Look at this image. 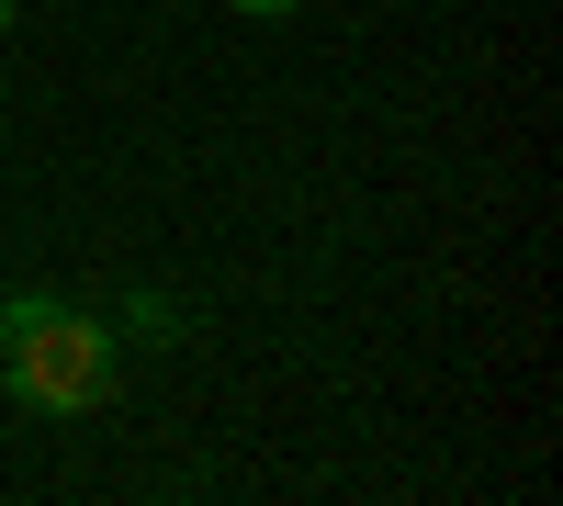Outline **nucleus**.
I'll return each mask as SVG.
<instances>
[{
    "label": "nucleus",
    "mask_w": 563,
    "mask_h": 506,
    "mask_svg": "<svg viewBox=\"0 0 563 506\" xmlns=\"http://www.w3.org/2000/svg\"><path fill=\"white\" fill-rule=\"evenodd\" d=\"M0 372H12V394L34 417H90L113 394V327L57 293H12L0 304Z\"/></svg>",
    "instance_id": "nucleus-1"
},
{
    "label": "nucleus",
    "mask_w": 563,
    "mask_h": 506,
    "mask_svg": "<svg viewBox=\"0 0 563 506\" xmlns=\"http://www.w3.org/2000/svg\"><path fill=\"white\" fill-rule=\"evenodd\" d=\"M225 12H260V23H271V12H305V0H225Z\"/></svg>",
    "instance_id": "nucleus-2"
},
{
    "label": "nucleus",
    "mask_w": 563,
    "mask_h": 506,
    "mask_svg": "<svg viewBox=\"0 0 563 506\" xmlns=\"http://www.w3.org/2000/svg\"><path fill=\"white\" fill-rule=\"evenodd\" d=\"M0 34H12V0H0Z\"/></svg>",
    "instance_id": "nucleus-3"
}]
</instances>
